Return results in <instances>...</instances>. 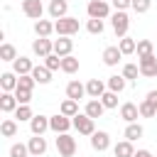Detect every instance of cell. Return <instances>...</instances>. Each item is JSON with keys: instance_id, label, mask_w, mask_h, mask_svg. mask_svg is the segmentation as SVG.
<instances>
[{"instance_id": "1", "label": "cell", "mask_w": 157, "mask_h": 157, "mask_svg": "<svg viewBox=\"0 0 157 157\" xmlns=\"http://www.w3.org/2000/svg\"><path fill=\"white\" fill-rule=\"evenodd\" d=\"M78 17H71V15H66V17H59L56 22H54V32L59 34V37H74L76 32H78Z\"/></svg>"}, {"instance_id": "2", "label": "cell", "mask_w": 157, "mask_h": 157, "mask_svg": "<svg viewBox=\"0 0 157 157\" xmlns=\"http://www.w3.org/2000/svg\"><path fill=\"white\" fill-rule=\"evenodd\" d=\"M110 25H113V32L115 37H128V27H130V17L125 10H115L110 15Z\"/></svg>"}, {"instance_id": "3", "label": "cell", "mask_w": 157, "mask_h": 157, "mask_svg": "<svg viewBox=\"0 0 157 157\" xmlns=\"http://www.w3.org/2000/svg\"><path fill=\"white\" fill-rule=\"evenodd\" d=\"M56 152L61 157H74L76 155V140L69 132H59L56 135Z\"/></svg>"}, {"instance_id": "4", "label": "cell", "mask_w": 157, "mask_h": 157, "mask_svg": "<svg viewBox=\"0 0 157 157\" xmlns=\"http://www.w3.org/2000/svg\"><path fill=\"white\" fill-rule=\"evenodd\" d=\"M86 12H88V17L105 20V17H110V2L108 0H91L86 5Z\"/></svg>"}, {"instance_id": "5", "label": "cell", "mask_w": 157, "mask_h": 157, "mask_svg": "<svg viewBox=\"0 0 157 157\" xmlns=\"http://www.w3.org/2000/svg\"><path fill=\"white\" fill-rule=\"evenodd\" d=\"M74 128H76L81 135H88V137L96 132V123H93V118L86 115V113H76V115H74Z\"/></svg>"}, {"instance_id": "6", "label": "cell", "mask_w": 157, "mask_h": 157, "mask_svg": "<svg viewBox=\"0 0 157 157\" xmlns=\"http://www.w3.org/2000/svg\"><path fill=\"white\" fill-rule=\"evenodd\" d=\"M69 128H74V118L64 115V113H56L49 118V130H54L56 135L59 132H69Z\"/></svg>"}, {"instance_id": "7", "label": "cell", "mask_w": 157, "mask_h": 157, "mask_svg": "<svg viewBox=\"0 0 157 157\" xmlns=\"http://www.w3.org/2000/svg\"><path fill=\"white\" fill-rule=\"evenodd\" d=\"M32 52H34L39 59H44V56H49V54L54 52V42H52L49 37H37V39L32 42Z\"/></svg>"}, {"instance_id": "8", "label": "cell", "mask_w": 157, "mask_h": 157, "mask_svg": "<svg viewBox=\"0 0 157 157\" xmlns=\"http://www.w3.org/2000/svg\"><path fill=\"white\" fill-rule=\"evenodd\" d=\"M137 66H140V74H142L145 78H155V76H157V56H155V54L142 56Z\"/></svg>"}, {"instance_id": "9", "label": "cell", "mask_w": 157, "mask_h": 157, "mask_svg": "<svg viewBox=\"0 0 157 157\" xmlns=\"http://www.w3.org/2000/svg\"><path fill=\"white\" fill-rule=\"evenodd\" d=\"M22 12H25L29 20H42L44 5H42V0H22Z\"/></svg>"}, {"instance_id": "10", "label": "cell", "mask_w": 157, "mask_h": 157, "mask_svg": "<svg viewBox=\"0 0 157 157\" xmlns=\"http://www.w3.org/2000/svg\"><path fill=\"white\" fill-rule=\"evenodd\" d=\"M91 147H93L96 152H105V150L110 147V135H108L105 130H96V132L91 135Z\"/></svg>"}, {"instance_id": "11", "label": "cell", "mask_w": 157, "mask_h": 157, "mask_svg": "<svg viewBox=\"0 0 157 157\" xmlns=\"http://www.w3.org/2000/svg\"><path fill=\"white\" fill-rule=\"evenodd\" d=\"M17 105H20V101H17L15 91H2V96H0V110L2 113H15Z\"/></svg>"}, {"instance_id": "12", "label": "cell", "mask_w": 157, "mask_h": 157, "mask_svg": "<svg viewBox=\"0 0 157 157\" xmlns=\"http://www.w3.org/2000/svg\"><path fill=\"white\" fill-rule=\"evenodd\" d=\"M105 91H108V83H103L101 78H88V83H86V96L88 98H101Z\"/></svg>"}, {"instance_id": "13", "label": "cell", "mask_w": 157, "mask_h": 157, "mask_svg": "<svg viewBox=\"0 0 157 157\" xmlns=\"http://www.w3.org/2000/svg\"><path fill=\"white\" fill-rule=\"evenodd\" d=\"M125 54L120 52V47H105L103 49V64L105 66H118V61L123 59Z\"/></svg>"}, {"instance_id": "14", "label": "cell", "mask_w": 157, "mask_h": 157, "mask_svg": "<svg viewBox=\"0 0 157 157\" xmlns=\"http://www.w3.org/2000/svg\"><path fill=\"white\" fill-rule=\"evenodd\" d=\"M71 49H74V39H71V37H59V39H54V54L69 56Z\"/></svg>"}, {"instance_id": "15", "label": "cell", "mask_w": 157, "mask_h": 157, "mask_svg": "<svg viewBox=\"0 0 157 157\" xmlns=\"http://www.w3.org/2000/svg\"><path fill=\"white\" fill-rule=\"evenodd\" d=\"M32 69H34V64H32V59H27V56H17V59L12 61V71H15L17 76L32 74Z\"/></svg>"}, {"instance_id": "16", "label": "cell", "mask_w": 157, "mask_h": 157, "mask_svg": "<svg viewBox=\"0 0 157 157\" xmlns=\"http://www.w3.org/2000/svg\"><path fill=\"white\" fill-rule=\"evenodd\" d=\"M137 115H140V105H135V103H130V101L120 105V118H123L125 123H135Z\"/></svg>"}, {"instance_id": "17", "label": "cell", "mask_w": 157, "mask_h": 157, "mask_svg": "<svg viewBox=\"0 0 157 157\" xmlns=\"http://www.w3.org/2000/svg\"><path fill=\"white\" fill-rule=\"evenodd\" d=\"M29 130H32V135H44L49 130V118L47 115H34L29 120Z\"/></svg>"}, {"instance_id": "18", "label": "cell", "mask_w": 157, "mask_h": 157, "mask_svg": "<svg viewBox=\"0 0 157 157\" xmlns=\"http://www.w3.org/2000/svg\"><path fill=\"white\" fill-rule=\"evenodd\" d=\"M103 110H105V105H103V101H101V98H91V101L86 103V108H83V113H86V115H91L93 120H96V118H101V115H103Z\"/></svg>"}, {"instance_id": "19", "label": "cell", "mask_w": 157, "mask_h": 157, "mask_svg": "<svg viewBox=\"0 0 157 157\" xmlns=\"http://www.w3.org/2000/svg\"><path fill=\"white\" fill-rule=\"evenodd\" d=\"M66 12H69V2H66V0H52V2H49V15H52V20L66 17Z\"/></svg>"}, {"instance_id": "20", "label": "cell", "mask_w": 157, "mask_h": 157, "mask_svg": "<svg viewBox=\"0 0 157 157\" xmlns=\"http://www.w3.org/2000/svg\"><path fill=\"white\" fill-rule=\"evenodd\" d=\"M83 96H86V86H83L81 81H69V83H66V98L78 101V98H83Z\"/></svg>"}, {"instance_id": "21", "label": "cell", "mask_w": 157, "mask_h": 157, "mask_svg": "<svg viewBox=\"0 0 157 157\" xmlns=\"http://www.w3.org/2000/svg\"><path fill=\"white\" fill-rule=\"evenodd\" d=\"M27 147H29V155H44L47 152V140L42 137V135H34V137H29V142H27Z\"/></svg>"}, {"instance_id": "22", "label": "cell", "mask_w": 157, "mask_h": 157, "mask_svg": "<svg viewBox=\"0 0 157 157\" xmlns=\"http://www.w3.org/2000/svg\"><path fill=\"white\" fill-rule=\"evenodd\" d=\"M17 81H20V76H17L15 71L0 74V86H2V91H15V88H17Z\"/></svg>"}, {"instance_id": "23", "label": "cell", "mask_w": 157, "mask_h": 157, "mask_svg": "<svg viewBox=\"0 0 157 157\" xmlns=\"http://www.w3.org/2000/svg\"><path fill=\"white\" fill-rule=\"evenodd\" d=\"M113 155L115 157H135V147L130 140H120L115 147H113Z\"/></svg>"}, {"instance_id": "24", "label": "cell", "mask_w": 157, "mask_h": 157, "mask_svg": "<svg viewBox=\"0 0 157 157\" xmlns=\"http://www.w3.org/2000/svg\"><path fill=\"white\" fill-rule=\"evenodd\" d=\"M54 32V22L49 20H34V34L37 37H49Z\"/></svg>"}, {"instance_id": "25", "label": "cell", "mask_w": 157, "mask_h": 157, "mask_svg": "<svg viewBox=\"0 0 157 157\" xmlns=\"http://www.w3.org/2000/svg\"><path fill=\"white\" fill-rule=\"evenodd\" d=\"M125 140H130V142H135V140H140L142 135H145V130H142V125L140 123H128V128H125Z\"/></svg>"}, {"instance_id": "26", "label": "cell", "mask_w": 157, "mask_h": 157, "mask_svg": "<svg viewBox=\"0 0 157 157\" xmlns=\"http://www.w3.org/2000/svg\"><path fill=\"white\" fill-rule=\"evenodd\" d=\"M105 83H108V91H115V93H120V91H125V86H128V78H125L123 74H120V76L115 74V76H110Z\"/></svg>"}, {"instance_id": "27", "label": "cell", "mask_w": 157, "mask_h": 157, "mask_svg": "<svg viewBox=\"0 0 157 157\" xmlns=\"http://www.w3.org/2000/svg\"><path fill=\"white\" fill-rule=\"evenodd\" d=\"M0 135H2V137H15V135H17V120L5 118V120L0 123Z\"/></svg>"}, {"instance_id": "28", "label": "cell", "mask_w": 157, "mask_h": 157, "mask_svg": "<svg viewBox=\"0 0 157 157\" xmlns=\"http://www.w3.org/2000/svg\"><path fill=\"white\" fill-rule=\"evenodd\" d=\"M61 71H64V74H76V71H78V59H76L74 54L61 56Z\"/></svg>"}, {"instance_id": "29", "label": "cell", "mask_w": 157, "mask_h": 157, "mask_svg": "<svg viewBox=\"0 0 157 157\" xmlns=\"http://www.w3.org/2000/svg\"><path fill=\"white\" fill-rule=\"evenodd\" d=\"M32 76H34L37 83H49V81H52V71H49L44 64H42V66H34V69H32Z\"/></svg>"}, {"instance_id": "30", "label": "cell", "mask_w": 157, "mask_h": 157, "mask_svg": "<svg viewBox=\"0 0 157 157\" xmlns=\"http://www.w3.org/2000/svg\"><path fill=\"white\" fill-rule=\"evenodd\" d=\"M137 59H142V56H150V54H155V44L150 42V39H137Z\"/></svg>"}, {"instance_id": "31", "label": "cell", "mask_w": 157, "mask_h": 157, "mask_svg": "<svg viewBox=\"0 0 157 157\" xmlns=\"http://www.w3.org/2000/svg\"><path fill=\"white\" fill-rule=\"evenodd\" d=\"M59 113H64V115L74 118V115L78 113V101H74V98H66V101L59 105Z\"/></svg>"}, {"instance_id": "32", "label": "cell", "mask_w": 157, "mask_h": 157, "mask_svg": "<svg viewBox=\"0 0 157 157\" xmlns=\"http://www.w3.org/2000/svg\"><path fill=\"white\" fill-rule=\"evenodd\" d=\"M17 59V49L10 44V42H5L2 47H0V61H15Z\"/></svg>"}, {"instance_id": "33", "label": "cell", "mask_w": 157, "mask_h": 157, "mask_svg": "<svg viewBox=\"0 0 157 157\" xmlns=\"http://www.w3.org/2000/svg\"><path fill=\"white\" fill-rule=\"evenodd\" d=\"M118 47H120V52H123V54H135V49H137V42H135L132 37H120Z\"/></svg>"}, {"instance_id": "34", "label": "cell", "mask_w": 157, "mask_h": 157, "mask_svg": "<svg viewBox=\"0 0 157 157\" xmlns=\"http://www.w3.org/2000/svg\"><path fill=\"white\" fill-rule=\"evenodd\" d=\"M44 66H47L49 71H59V69H61V56L52 52L49 56H44Z\"/></svg>"}, {"instance_id": "35", "label": "cell", "mask_w": 157, "mask_h": 157, "mask_svg": "<svg viewBox=\"0 0 157 157\" xmlns=\"http://www.w3.org/2000/svg\"><path fill=\"white\" fill-rule=\"evenodd\" d=\"M15 118H17L20 123H25V120H32V118H34V113H32L29 103H27V105H17V110H15Z\"/></svg>"}, {"instance_id": "36", "label": "cell", "mask_w": 157, "mask_h": 157, "mask_svg": "<svg viewBox=\"0 0 157 157\" xmlns=\"http://www.w3.org/2000/svg\"><path fill=\"white\" fill-rule=\"evenodd\" d=\"M140 115H142V118H155V115H157V105H152V103L145 98V101L140 103Z\"/></svg>"}, {"instance_id": "37", "label": "cell", "mask_w": 157, "mask_h": 157, "mask_svg": "<svg viewBox=\"0 0 157 157\" xmlns=\"http://www.w3.org/2000/svg\"><path fill=\"white\" fill-rule=\"evenodd\" d=\"M101 101H103L105 108H118V93H115V91H105V93L101 96Z\"/></svg>"}, {"instance_id": "38", "label": "cell", "mask_w": 157, "mask_h": 157, "mask_svg": "<svg viewBox=\"0 0 157 157\" xmlns=\"http://www.w3.org/2000/svg\"><path fill=\"white\" fill-rule=\"evenodd\" d=\"M10 157H29V147L22 145V142H15L10 147Z\"/></svg>"}, {"instance_id": "39", "label": "cell", "mask_w": 157, "mask_h": 157, "mask_svg": "<svg viewBox=\"0 0 157 157\" xmlns=\"http://www.w3.org/2000/svg\"><path fill=\"white\" fill-rule=\"evenodd\" d=\"M86 29H88L91 34H101V32H103V20L88 17V22H86Z\"/></svg>"}, {"instance_id": "40", "label": "cell", "mask_w": 157, "mask_h": 157, "mask_svg": "<svg viewBox=\"0 0 157 157\" xmlns=\"http://www.w3.org/2000/svg\"><path fill=\"white\" fill-rule=\"evenodd\" d=\"M137 74H140V66H137V64H125V66H123V76H125L128 81H135Z\"/></svg>"}, {"instance_id": "41", "label": "cell", "mask_w": 157, "mask_h": 157, "mask_svg": "<svg viewBox=\"0 0 157 157\" xmlns=\"http://www.w3.org/2000/svg\"><path fill=\"white\" fill-rule=\"evenodd\" d=\"M34 76L32 74H25V76H20V81H17V88H25V91H32L34 88Z\"/></svg>"}, {"instance_id": "42", "label": "cell", "mask_w": 157, "mask_h": 157, "mask_svg": "<svg viewBox=\"0 0 157 157\" xmlns=\"http://www.w3.org/2000/svg\"><path fill=\"white\" fill-rule=\"evenodd\" d=\"M15 96H17L20 105H27L32 101V91H25V88H15Z\"/></svg>"}, {"instance_id": "43", "label": "cell", "mask_w": 157, "mask_h": 157, "mask_svg": "<svg viewBox=\"0 0 157 157\" xmlns=\"http://www.w3.org/2000/svg\"><path fill=\"white\" fill-rule=\"evenodd\" d=\"M150 5H152V0H132V10H135L137 15L147 12V10H150Z\"/></svg>"}, {"instance_id": "44", "label": "cell", "mask_w": 157, "mask_h": 157, "mask_svg": "<svg viewBox=\"0 0 157 157\" xmlns=\"http://www.w3.org/2000/svg\"><path fill=\"white\" fill-rule=\"evenodd\" d=\"M110 5L115 10H128V7H132V0H110Z\"/></svg>"}, {"instance_id": "45", "label": "cell", "mask_w": 157, "mask_h": 157, "mask_svg": "<svg viewBox=\"0 0 157 157\" xmlns=\"http://www.w3.org/2000/svg\"><path fill=\"white\" fill-rule=\"evenodd\" d=\"M147 101H150L152 105H157V91H150V93H147Z\"/></svg>"}, {"instance_id": "46", "label": "cell", "mask_w": 157, "mask_h": 157, "mask_svg": "<svg viewBox=\"0 0 157 157\" xmlns=\"http://www.w3.org/2000/svg\"><path fill=\"white\" fill-rule=\"evenodd\" d=\"M135 157H155V155H152L150 150H137V152H135Z\"/></svg>"}, {"instance_id": "47", "label": "cell", "mask_w": 157, "mask_h": 157, "mask_svg": "<svg viewBox=\"0 0 157 157\" xmlns=\"http://www.w3.org/2000/svg\"><path fill=\"white\" fill-rule=\"evenodd\" d=\"M29 157H39V155H29Z\"/></svg>"}, {"instance_id": "48", "label": "cell", "mask_w": 157, "mask_h": 157, "mask_svg": "<svg viewBox=\"0 0 157 157\" xmlns=\"http://www.w3.org/2000/svg\"><path fill=\"white\" fill-rule=\"evenodd\" d=\"M108 2H110V0H108Z\"/></svg>"}]
</instances>
